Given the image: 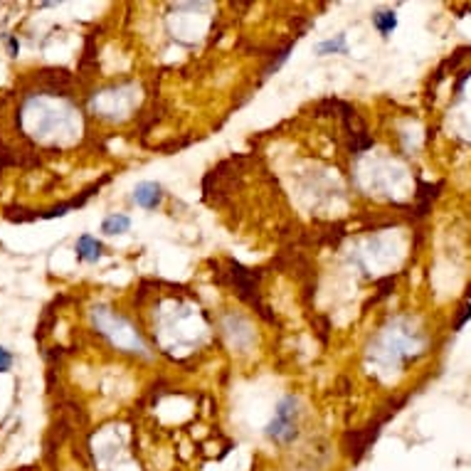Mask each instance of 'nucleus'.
Masks as SVG:
<instances>
[{
    "mask_svg": "<svg viewBox=\"0 0 471 471\" xmlns=\"http://www.w3.org/2000/svg\"><path fill=\"white\" fill-rule=\"evenodd\" d=\"M13 353L8 348H3V346H0V373H6V370H11V365H13Z\"/></svg>",
    "mask_w": 471,
    "mask_h": 471,
    "instance_id": "obj_7",
    "label": "nucleus"
},
{
    "mask_svg": "<svg viewBox=\"0 0 471 471\" xmlns=\"http://www.w3.org/2000/svg\"><path fill=\"white\" fill-rule=\"evenodd\" d=\"M373 27L380 32L383 37H390L397 27V15L392 11H378L373 13Z\"/></svg>",
    "mask_w": 471,
    "mask_h": 471,
    "instance_id": "obj_5",
    "label": "nucleus"
},
{
    "mask_svg": "<svg viewBox=\"0 0 471 471\" xmlns=\"http://www.w3.org/2000/svg\"><path fill=\"white\" fill-rule=\"evenodd\" d=\"M161 200H163V188L153 180H144L133 188V203L144 210H156L161 205Z\"/></svg>",
    "mask_w": 471,
    "mask_h": 471,
    "instance_id": "obj_2",
    "label": "nucleus"
},
{
    "mask_svg": "<svg viewBox=\"0 0 471 471\" xmlns=\"http://www.w3.org/2000/svg\"><path fill=\"white\" fill-rule=\"evenodd\" d=\"M128 227H131V217L121 215V212H116V215H109L107 220L102 222V232H104V235H123V232H128Z\"/></svg>",
    "mask_w": 471,
    "mask_h": 471,
    "instance_id": "obj_6",
    "label": "nucleus"
},
{
    "mask_svg": "<svg viewBox=\"0 0 471 471\" xmlns=\"http://www.w3.org/2000/svg\"><path fill=\"white\" fill-rule=\"evenodd\" d=\"M102 242L92 235H82L77 240V259L79 261H97L102 259Z\"/></svg>",
    "mask_w": 471,
    "mask_h": 471,
    "instance_id": "obj_3",
    "label": "nucleus"
},
{
    "mask_svg": "<svg viewBox=\"0 0 471 471\" xmlns=\"http://www.w3.org/2000/svg\"><path fill=\"white\" fill-rule=\"evenodd\" d=\"M299 427V400L294 395H287L274 410V417L269 420V425L264 427V435L277 444H287L296 437Z\"/></svg>",
    "mask_w": 471,
    "mask_h": 471,
    "instance_id": "obj_1",
    "label": "nucleus"
},
{
    "mask_svg": "<svg viewBox=\"0 0 471 471\" xmlns=\"http://www.w3.org/2000/svg\"><path fill=\"white\" fill-rule=\"evenodd\" d=\"M8 42V52H11V57H18V52H20V42L15 40V37H6Z\"/></svg>",
    "mask_w": 471,
    "mask_h": 471,
    "instance_id": "obj_8",
    "label": "nucleus"
},
{
    "mask_svg": "<svg viewBox=\"0 0 471 471\" xmlns=\"http://www.w3.org/2000/svg\"><path fill=\"white\" fill-rule=\"evenodd\" d=\"M316 55H321V57H326V55H348V37H346V32L331 37V40L318 42V45H316Z\"/></svg>",
    "mask_w": 471,
    "mask_h": 471,
    "instance_id": "obj_4",
    "label": "nucleus"
}]
</instances>
